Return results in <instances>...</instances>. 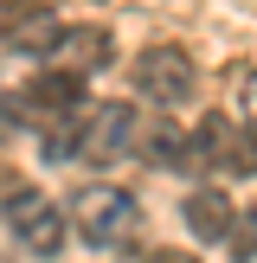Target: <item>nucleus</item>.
Masks as SVG:
<instances>
[{"label": "nucleus", "instance_id": "0eeeda50", "mask_svg": "<svg viewBox=\"0 0 257 263\" xmlns=\"http://www.w3.org/2000/svg\"><path fill=\"white\" fill-rule=\"evenodd\" d=\"M116 51H109V32L103 26H64V39H58V51H51V71H77V77H90V71H103Z\"/></svg>", "mask_w": 257, "mask_h": 263}, {"label": "nucleus", "instance_id": "423d86ee", "mask_svg": "<svg viewBox=\"0 0 257 263\" xmlns=\"http://www.w3.org/2000/svg\"><path fill=\"white\" fill-rule=\"evenodd\" d=\"M180 218H187V231H193V238L218 244V238H231V225H238V205H231L218 186H193L187 199H180Z\"/></svg>", "mask_w": 257, "mask_h": 263}, {"label": "nucleus", "instance_id": "f8f14e48", "mask_svg": "<svg viewBox=\"0 0 257 263\" xmlns=\"http://www.w3.org/2000/svg\"><path fill=\"white\" fill-rule=\"evenodd\" d=\"M244 122H251V128H257V71H251V77H244Z\"/></svg>", "mask_w": 257, "mask_h": 263}, {"label": "nucleus", "instance_id": "9d476101", "mask_svg": "<svg viewBox=\"0 0 257 263\" xmlns=\"http://www.w3.org/2000/svg\"><path fill=\"white\" fill-rule=\"evenodd\" d=\"M231 263H257V205H238V225H231Z\"/></svg>", "mask_w": 257, "mask_h": 263}, {"label": "nucleus", "instance_id": "9b49d317", "mask_svg": "<svg viewBox=\"0 0 257 263\" xmlns=\"http://www.w3.org/2000/svg\"><path fill=\"white\" fill-rule=\"evenodd\" d=\"M0 7H7L13 20H26V13H51V0H0Z\"/></svg>", "mask_w": 257, "mask_h": 263}, {"label": "nucleus", "instance_id": "20e7f679", "mask_svg": "<svg viewBox=\"0 0 257 263\" xmlns=\"http://www.w3.org/2000/svg\"><path fill=\"white\" fill-rule=\"evenodd\" d=\"M135 97L141 103H161V109H174V103H187L193 97V58L180 45H148V51H135Z\"/></svg>", "mask_w": 257, "mask_h": 263}, {"label": "nucleus", "instance_id": "f257e3e1", "mask_svg": "<svg viewBox=\"0 0 257 263\" xmlns=\"http://www.w3.org/2000/svg\"><path fill=\"white\" fill-rule=\"evenodd\" d=\"M193 154H199V174H218V180H251L257 174V128L244 116H199L193 128Z\"/></svg>", "mask_w": 257, "mask_h": 263}, {"label": "nucleus", "instance_id": "4468645a", "mask_svg": "<svg viewBox=\"0 0 257 263\" xmlns=\"http://www.w3.org/2000/svg\"><path fill=\"white\" fill-rule=\"evenodd\" d=\"M0 263H7V257H0Z\"/></svg>", "mask_w": 257, "mask_h": 263}, {"label": "nucleus", "instance_id": "f03ea898", "mask_svg": "<svg viewBox=\"0 0 257 263\" xmlns=\"http://www.w3.org/2000/svg\"><path fill=\"white\" fill-rule=\"evenodd\" d=\"M71 225H77V238L97 244V251H122L141 231V205H135V193H122V186H84L71 199Z\"/></svg>", "mask_w": 257, "mask_h": 263}, {"label": "nucleus", "instance_id": "39448f33", "mask_svg": "<svg viewBox=\"0 0 257 263\" xmlns=\"http://www.w3.org/2000/svg\"><path fill=\"white\" fill-rule=\"evenodd\" d=\"M7 225H13V238L26 244V257H58L64 251V231H71V212L26 186V193L7 199Z\"/></svg>", "mask_w": 257, "mask_h": 263}, {"label": "nucleus", "instance_id": "ddd939ff", "mask_svg": "<svg viewBox=\"0 0 257 263\" xmlns=\"http://www.w3.org/2000/svg\"><path fill=\"white\" fill-rule=\"evenodd\" d=\"M141 263H199V257H187V251H148Z\"/></svg>", "mask_w": 257, "mask_h": 263}, {"label": "nucleus", "instance_id": "1a4fd4ad", "mask_svg": "<svg viewBox=\"0 0 257 263\" xmlns=\"http://www.w3.org/2000/svg\"><path fill=\"white\" fill-rule=\"evenodd\" d=\"M141 148H148L154 167H199V154H193V128H174V122H154L148 135H141Z\"/></svg>", "mask_w": 257, "mask_h": 263}, {"label": "nucleus", "instance_id": "6e6552de", "mask_svg": "<svg viewBox=\"0 0 257 263\" xmlns=\"http://www.w3.org/2000/svg\"><path fill=\"white\" fill-rule=\"evenodd\" d=\"M58 39H64V26L51 20V13H26V20L0 26V45H7V51H32V58H51Z\"/></svg>", "mask_w": 257, "mask_h": 263}, {"label": "nucleus", "instance_id": "7ed1b4c3", "mask_svg": "<svg viewBox=\"0 0 257 263\" xmlns=\"http://www.w3.org/2000/svg\"><path fill=\"white\" fill-rule=\"evenodd\" d=\"M135 141H141V116H135V103H122V97L90 103L84 122H77V161L109 167V161H122Z\"/></svg>", "mask_w": 257, "mask_h": 263}]
</instances>
